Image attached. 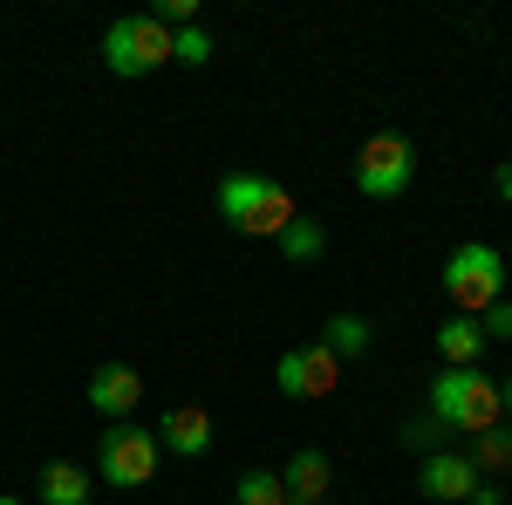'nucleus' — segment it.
I'll use <instances>...</instances> for the list:
<instances>
[{"label":"nucleus","mask_w":512,"mask_h":505,"mask_svg":"<svg viewBox=\"0 0 512 505\" xmlns=\"http://www.w3.org/2000/svg\"><path fill=\"white\" fill-rule=\"evenodd\" d=\"M328 451H315V444H301L294 458H287V471H280V485H287V499H328Z\"/></svg>","instance_id":"f8f14e48"},{"label":"nucleus","mask_w":512,"mask_h":505,"mask_svg":"<svg viewBox=\"0 0 512 505\" xmlns=\"http://www.w3.org/2000/svg\"><path fill=\"white\" fill-rule=\"evenodd\" d=\"M137 403H144V376H137L130 362H103V369L89 376V410H96L103 424H123Z\"/></svg>","instance_id":"6e6552de"},{"label":"nucleus","mask_w":512,"mask_h":505,"mask_svg":"<svg viewBox=\"0 0 512 505\" xmlns=\"http://www.w3.org/2000/svg\"><path fill=\"white\" fill-rule=\"evenodd\" d=\"M478 355H485V328L472 314H444L437 321V362L444 369H478Z\"/></svg>","instance_id":"9b49d317"},{"label":"nucleus","mask_w":512,"mask_h":505,"mask_svg":"<svg viewBox=\"0 0 512 505\" xmlns=\"http://www.w3.org/2000/svg\"><path fill=\"white\" fill-rule=\"evenodd\" d=\"M103 62L123 82L151 76V69L171 62V28H164L158 14H123V21H110V35H103Z\"/></svg>","instance_id":"39448f33"},{"label":"nucleus","mask_w":512,"mask_h":505,"mask_svg":"<svg viewBox=\"0 0 512 505\" xmlns=\"http://www.w3.org/2000/svg\"><path fill=\"white\" fill-rule=\"evenodd\" d=\"M0 505H21V499H7V492H0Z\"/></svg>","instance_id":"393cba45"},{"label":"nucleus","mask_w":512,"mask_h":505,"mask_svg":"<svg viewBox=\"0 0 512 505\" xmlns=\"http://www.w3.org/2000/svg\"><path fill=\"white\" fill-rule=\"evenodd\" d=\"M499 403H506V410H512V376H499Z\"/></svg>","instance_id":"5701e85b"},{"label":"nucleus","mask_w":512,"mask_h":505,"mask_svg":"<svg viewBox=\"0 0 512 505\" xmlns=\"http://www.w3.org/2000/svg\"><path fill=\"white\" fill-rule=\"evenodd\" d=\"M233 499L239 505H287V485H280L274 471H246V478L233 485Z\"/></svg>","instance_id":"a211bd4d"},{"label":"nucleus","mask_w":512,"mask_h":505,"mask_svg":"<svg viewBox=\"0 0 512 505\" xmlns=\"http://www.w3.org/2000/svg\"><path fill=\"white\" fill-rule=\"evenodd\" d=\"M158 444L171 458H205V451H212V417H205L198 403H178V410H164Z\"/></svg>","instance_id":"9d476101"},{"label":"nucleus","mask_w":512,"mask_h":505,"mask_svg":"<svg viewBox=\"0 0 512 505\" xmlns=\"http://www.w3.org/2000/svg\"><path fill=\"white\" fill-rule=\"evenodd\" d=\"M478 328H485V342H506L512 335V301H492V308L478 314Z\"/></svg>","instance_id":"6ab92c4d"},{"label":"nucleus","mask_w":512,"mask_h":505,"mask_svg":"<svg viewBox=\"0 0 512 505\" xmlns=\"http://www.w3.org/2000/svg\"><path fill=\"white\" fill-rule=\"evenodd\" d=\"M41 505H89V471L69 458L41 465Z\"/></svg>","instance_id":"ddd939ff"},{"label":"nucleus","mask_w":512,"mask_h":505,"mask_svg":"<svg viewBox=\"0 0 512 505\" xmlns=\"http://www.w3.org/2000/svg\"><path fill=\"white\" fill-rule=\"evenodd\" d=\"M164 465V444L158 430L144 424H103V437H96V471H103V485H117V492H137V485H151Z\"/></svg>","instance_id":"20e7f679"},{"label":"nucleus","mask_w":512,"mask_h":505,"mask_svg":"<svg viewBox=\"0 0 512 505\" xmlns=\"http://www.w3.org/2000/svg\"><path fill=\"white\" fill-rule=\"evenodd\" d=\"M219 219L246 239H280L301 212H294V192L287 185L260 178V171H233V178H219Z\"/></svg>","instance_id":"f257e3e1"},{"label":"nucleus","mask_w":512,"mask_h":505,"mask_svg":"<svg viewBox=\"0 0 512 505\" xmlns=\"http://www.w3.org/2000/svg\"><path fill=\"white\" fill-rule=\"evenodd\" d=\"M321 349H335L342 362H349V355H362V349H369V321H362V314H328Z\"/></svg>","instance_id":"2eb2a0df"},{"label":"nucleus","mask_w":512,"mask_h":505,"mask_svg":"<svg viewBox=\"0 0 512 505\" xmlns=\"http://www.w3.org/2000/svg\"><path fill=\"white\" fill-rule=\"evenodd\" d=\"M492 185H499V198L512 205V164H499V178H492Z\"/></svg>","instance_id":"4be33fe9"},{"label":"nucleus","mask_w":512,"mask_h":505,"mask_svg":"<svg viewBox=\"0 0 512 505\" xmlns=\"http://www.w3.org/2000/svg\"><path fill=\"white\" fill-rule=\"evenodd\" d=\"M437 287H444L451 314H472L478 321L492 301H506V260H499V246H485V239L458 246V253L444 260V273H437Z\"/></svg>","instance_id":"7ed1b4c3"},{"label":"nucleus","mask_w":512,"mask_h":505,"mask_svg":"<svg viewBox=\"0 0 512 505\" xmlns=\"http://www.w3.org/2000/svg\"><path fill=\"white\" fill-rule=\"evenodd\" d=\"M274 246H280V260H321V253H328V233H321L315 219H294Z\"/></svg>","instance_id":"dca6fc26"},{"label":"nucleus","mask_w":512,"mask_h":505,"mask_svg":"<svg viewBox=\"0 0 512 505\" xmlns=\"http://www.w3.org/2000/svg\"><path fill=\"white\" fill-rule=\"evenodd\" d=\"M465 505H506V492H499V485H485V478H478V492Z\"/></svg>","instance_id":"412c9836"},{"label":"nucleus","mask_w":512,"mask_h":505,"mask_svg":"<svg viewBox=\"0 0 512 505\" xmlns=\"http://www.w3.org/2000/svg\"><path fill=\"white\" fill-rule=\"evenodd\" d=\"M403 444H410L417 458H431V451H437V417H417V424H403Z\"/></svg>","instance_id":"aec40b11"},{"label":"nucleus","mask_w":512,"mask_h":505,"mask_svg":"<svg viewBox=\"0 0 512 505\" xmlns=\"http://www.w3.org/2000/svg\"><path fill=\"white\" fill-rule=\"evenodd\" d=\"M280 396H294V403H315V396H335V383H342V355L335 349H287L274 369Z\"/></svg>","instance_id":"0eeeda50"},{"label":"nucleus","mask_w":512,"mask_h":505,"mask_svg":"<svg viewBox=\"0 0 512 505\" xmlns=\"http://www.w3.org/2000/svg\"><path fill=\"white\" fill-rule=\"evenodd\" d=\"M417 492H424V499H437V505L472 499V492H478L472 458H465V451H431V458L417 465Z\"/></svg>","instance_id":"1a4fd4ad"},{"label":"nucleus","mask_w":512,"mask_h":505,"mask_svg":"<svg viewBox=\"0 0 512 505\" xmlns=\"http://www.w3.org/2000/svg\"><path fill=\"white\" fill-rule=\"evenodd\" d=\"M287 505H328V499H287Z\"/></svg>","instance_id":"b1692460"},{"label":"nucleus","mask_w":512,"mask_h":505,"mask_svg":"<svg viewBox=\"0 0 512 505\" xmlns=\"http://www.w3.org/2000/svg\"><path fill=\"white\" fill-rule=\"evenodd\" d=\"M171 62H185V69H205V62H212V35H205V28H171Z\"/></svg>","instance_id":"f3484780"},{"label":"nucleus","mask_w":512,"mask_h":505,"mask_svg":"<svg viewBox=\"0 0 512 505\" xmlns=\"http://www.w3.org/2000/svg\"><path fill=\"white\" fill-rule=\"evenodd\" d=\"M431 417L465 437H485L492 424H506V403H499V383L485 369H437L431 383Z\"/></svg>","instance_id":"f03ea898"},{"label":"nucleus","mask_w":512,"mask_h":505,"mask_svg":"<svg viewBox=\"0 0 512 505\" xmlns=\"http://www.w3.org/2000/svg\"><path fill=\"white\" fill-rule=\"evenodd\" d=\"M465 458H472V471H478V478H485V471L499 478V471L512 465V424H492L485 437H472V451H465Z\"/></svg>","instance_id":"4468645a"},{"label":"nucleus","mask_w":512,"mask_h":505,"mask_svg":"<svg viewBox=\"0 0 512 505\" xmlns=\"http://www.w3.org/2000/svg\"><path fill=\"white\" fill-rule=\"evenodd\" d=\"M410 178H417V151H410V137H396V130H376V137L355 151V192L362 198H403Z\"/></svg>","instance_id":"423d86ee"}]
</instances>
